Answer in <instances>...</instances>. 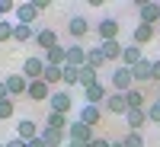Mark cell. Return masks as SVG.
I'll return each mask as SVG.
<instances>
[{
  "label": "cell",
  "instance_id": "cell-1",
  "mask_svg": "<svg viewBox=\"0 0 160 147\" xmlns=\"http://www.w3.org/2000/svg\"><path fill=\"white\" fill-rule=\"evenodd\" d=\"M109 90L112 93H128V90H135V77H131V67H118L109 74Z\"/></svg>",
  "mask_w": 160,
  "mask_h": 147
},
{
  "label": "cell",
  "instance_id": "cell-2",
  "mask_svg": "<svg viewBox=\"0 0 160 147\" xmlns=\"http://www.w3.org/2000/svg\"><path fill=\"white\" fill-rule=\"evenodd\" d=\"M3 86L10 93V99H16V96H26V93H29V80H26L22 74H7L3 77Z\"/></svg>",
  "mask_w": 160,
  "mask_h": 147
},
{
  "label": "cell",
  "instance_id": "cell-3",
  "mask_svg": "<svg viewBox=\"0 0 160 147\" xmlns=\"http://www.w3.org/2000/svg\"><path fill=\"white\" fill-rule=\"evenodd\" d=\"M118 29H122V26H118L115 16H106V19L96 22V35H99V42H115V38H118Z\"/></svg>",
  "mask_w": 160,
  "mask_h": 147
},
{
  "label": "cell",
  "instance_id": "cell-4",
  "mask_svg": "<svg viewBox=\"0 0 160 147\" xmlns=\"http://www.w3.org/2000/svg\"><path fill=\"white\" fill-rule=\"evenodd\" d=\"M109 93H112V90L99 80V83H93V86L83 90V102H87V105H102L106 99H109Z\"/></svg>",
  "mask_w": 160,
  "mask_h": 147
},
{
  "label": "cell",
  "instance_id": "cell-5",
  "mask_svg": "<svg viewBox=\"0 0 160 147\" xmlns=\"http://www.w3.org/2000/svg\"><path fill=\"white\" fill-rule=\"evenodd\" d=\"M68 141H80V144H93L96 141V135H93V128L90 125H83V122H71V128H68Z\"/></svg>",
  "mask_w": 160,
  "mask_h": 147
},
{
  "label": "cell",
  "instance_id": "cell-6",
  "mask_svg": "<svg viewBox=\"0 0 160 147\" xmlns=\"http://www.w3.org/2000/svg\"><path fill=\"white\" fill-rule=\"evenodd\" d=\"M45 67H48V64H45V58H26V64H22V77L26 80H29V83H32V80H42L45 77Z\"/></svg>",
  "mask_w": 160,
  "mask_h": 147
},
{
  "label": "cell",
  "instance_id": "cell-7",
  "mask_svg": "<svg viewBox=\"0 0 160 147\" xmlns=\"http://www.w3.org/2000/svg\"><path fill=\"white\" fill-rule=\"evenodd\" d=\"M87 58H90V48H83L80 42H71L68 45V67H87Z\"/></svg>",
  "mask_w": 160,
  "mask_h": 147
},
{
  "label": "cell",
  "instance_id": "cell-8",
  "mask_svg": "<svg viewBox=\"0 0 160 147\" xmlns=\"http://www.w3.org/2000/svg\"><path fill=\"white\" fill-rule=\"evenodd\" d=\"M48 102H51V112H61V115H71V109H74V99L68 90H55Z\"/></svg>",
  "mask_w": 160,
  "mask_h": 147
},
{
  "label": "cell",
  "instance_id": "cell-9",
  "mask_svg": "<svg viewBox=\"0 0 160 147\" xmlns=\"http://www.w3.org/2000/svg\"><path fill=\"white\" fill-rule=\"evenodd\" d=\"M77 122H83V125H90V128H96L99 122H102V105H80L77 109Z\"/></svg>",
  "mask_w": 160,
  "mask_h": 147
},
{
  "label": "cell",
  "instance_id": "cell-10",
  "mask_svg": "<svg viewBox=\"0 0 160 147\" xmlns=\"http://www.w3.org/2000/svg\"><path fill=\"white\" fill-rule=\"evenodd\" d=\"M138 22H144V26H160V3L144 0V3L138 7Z\"/></svg>",
  "mask_w": 160,
  "mask_h": 147
},
{
  "label": "cell",
  "instance_id": "cell-11",
  "mask_svg": "<svg viewBox=\"0 0 160 147\" xmlns=\"http://www.w3.org/2000/svg\"><path fill=\"white\" fill-rule=\"evenodd\" d=\"M154 35H157V26H144V22H138L135 29H131V45L144 48L148 42H154Z\"/></svg>",
  "mask_w": 160,
  "mask_h": 147
},
{
  "label": "cell",
  "instance_id": "cell-12",
  "mask_svg": "<svg viewBox=\"0 0 160 147\" xmlns=\"http://www.w3.org/2000/svg\"><path fill=\"white\" fill-rule=\"evenodd\" d=\"M51 93H55V90H51L45 80H32V83H29V93H26V99H32V102H48Z\"/></svg>",
  "mask_w": 160,
  "mask_h": 147
},
{
  "label": "cell",
  "instance_id": "cell-13",
  "mask_svg": "<svg viewBox=\"0 0 160 147\" xmlns=\"http://www.w3.org/2000/svg\"><path fill=\"white\" fill-rule=\"evenodd\" d=\"M38 135H42V128H38L32 118H19V122H16V138H19V141L29 144V141H35Z\"/></svg>",
  "mask_w": 160,
  "mask_h": 147
},
{
  "label": "cell",
  "instance_id": "cell-14",
  "mask_svg": "<svg viewBox=\"0 0 160 147\" xmlns=\"http://www.w3.org/2000/svg\"><path fill=\"white\" fill-rule=\"evenodd\" d=\"M90 29H93V26L87 22V16H80V13L68 19V32H71V38H74V42H80V38H83Z\"/></svg>",
  "mask_w": 160,
  "mask_h": 147
},
{
  "label": "cell",
  "instance_id": "cell-15",
  "mask_svg": "<svg viewBox=\"0 0 160 147\" xmlns=\"http://www.w3.org/2000/svg\"><path fill=\"white\" fill-rule=\"evenodd\" d=\"M102 109L112 112V115H125V112H128V99H125V93H109V99L102 102Z\"/></svg>",
  "mask_w": 160,
  "mask_h": 147
},
{
  "label": "cell",
  "instance_id": "cell-16",
  "mask_svg": "<svg viewBox=\"0 0 160 147\" xmlns=\"http://www.w3.org/2000/svg\"><path fill=\"white\" fill-rule=\"evenodd\" d=\"M35 45L42 48V51H51V48L58 45V32L51 29V26H42V29L35 32Z\"/></svg>",
  "mask_w": 160,
  "mask_h": 147
},
{
  "label": "cell",
  "instance_id": "cell-17",
  "mask_svg": "<svg viewBox=\"0 0 160 147\" xmlns=\"http://www.w3.org/2000/svg\"><path fill=\"white\" fill-rule=\"evenodd\" d=\"M131 77H135V83H151L154 80V61L144 58L141 64H135V67H131Z\"/></svg>",
  "mask_w": 160,
  "mask_h": 147
},
{
  "label": "cell",
  "instance_id": "cell-18",
  "mask_svg": "<svg viewBox=\"0 0 160 147\" xmlns=\"http://www.w3.org/2000/svg\"><path fill=\"white\" fill-rule=\"evenodd\" d=\"M125 122H128V131H141L144 125H148V109H128Z\"/></svg>",
  "mask_w": 160,
  "mask_h": 147
},
{
  "label": "cell",
  "instance_id": "cell-19",
  "mask_svg": "<svg viewBox=\"0 0 160 147\" xmlns=\"http://www.w3.org/2000/svg\"><path fill=\"white\" fill-rule=\"evenodd\" d=\"M13 13H16V22H22V26H32V22L38 19V10H35V3H19Z\"/></svg>",
  "mask_w": 160,
  "mask_h": 147
},
{
  "label": "cell",
  "instance_id": "cell-20",
  "mask_svg": "<svg viewBox=\"0 0 160 147\" xmlns=\"http://www.w3.org/2000/svg\"><path fill=\"white\" fill-rule=\"evenodd\" d=\"M45 64H51V67H68V48L55 45L51 51H45Z\"/></svg>",
  "mask_w": 160,
  "mask_h": 147
},
{
  "label": "cell",
  "instance_id": "cell-21",
  "mask_svg": "<svg viewBox=\"0 0 160 147\" xmlns=\"http://www.w3.org/2000/svg\"><path fill=\"white\" fill-rule=\"evenodd\" d=\"M38 138H42L48 147H64V144H68V135H64V131H55V128H42V135H38Z\"/></svg>",
  "mask_w": 160,
  "mask_h": 147
},
{
  "label": "cell",
  "instance_id": "cell-22",
  "mask_svg": "<svg viewBox=\"0 0 160 147\" xmlns=\"http://www.w3.org/2000/svg\"><path fill=\"white\" fill-rule=\"evenodd\" d=\"M141 61H144V51L138 45H125V51H122V67H135V64H141Z\"/></svg>",
  "mask_w": 160,
  "mask_h": 147
},
{
  "label": "cell",
  "instance_id": "cell-23",
  "mask_svg": "<svg viewBox=\"0 0 160 147\" xmlns=\"http://www.w3.org/2000/svg\"><path fill=\"white\" fill-rule=\"evenodd\" d=\"M45 125L68 135V128H71V115H61V112H51V109H48V122H45Z\"/></svg>",
  "mask_w": 160,
  "mask_h": 147
},
{
  "label": "cell",
  "instance_id": "cell-24",
  "mask_svg": "<svg viewBox=\"0 0 160 147\" xmlns=\"http://www.w3.org/2000/svg\"><path fill=\"white\" fill-rule=\"evenodd\" d=\"M35 26H22V22H16V32H13V42H19V45H26V42H35Z\"/></svg>",
  "mask_w": 160,
  "mask_h": 147
},
{
  "label": "cell",
  "instance_id": "cell-25",
  "mask_svg": "<svg viewBox=\"0 0 160 147\" xmlns=\"http://www.w3.org/2000/svg\"><path fill=\"white\" fill-rule=\"evenodd\" d=\"M99 45H102V55H106V61H122V51H125V45L118 42V38H115V42H99Z\"/></svg>",
  "mask_w": 160,
  "mask_h": 147
},
{
  "label": "cell",
  "instance_id": "cell-26",
  "mask_svg": "<svg viewBox=\"0 0 160 147\" xmlns=\"http://www.w3.org/2000/svg\"><path fill=\"white\" fill-rule=\"evenodd\" d=\"M125 99H128V109H148V96H144V90H128L125 93Z\"/></svg>",
  "mask_w": 160,
  "mask_h": 147
},
{
  "label": "cell",
  "instance_id": "cell-27",
  "mask_svg": "<svg viewBox=\"0 0 160 147\" xmlns=\"http://www.w3.org/2000/svg\"><path fill=\"white\" fill-rule=\"evenodd\" d=\"M102 64H109V61H106V55H102V45H96V48H90V58H87V67H93V71H102Z\"/></svg>",
  "mask_w": 160,
  "mask_h": 147
},
{
  "label": "cell",
  "instance_id": "cell-28",
  "mask_svg": "<svg viewBox=\"0 0 160 147\" xmlns=\"http://www.w3.org/2000/svg\"><path fill=\"white\" fill-rule=\"evenodd\" d=\"M77 77H80V86H93V83H99V71H93V67H80L77 71Z\"/></svg>",
  "mask_w": 160,
  "mask_h": 147
},
{
  "label": "cell",
  "instance_id": "cell-29",
  "mask_svg": "<svg viewBox=\"0 0 160 147\" xmlns=\"http://www.w3.org/2000/svg\"><path fill=\"white\" fill-rule=\"evenodd\" d=\"M45 83L48 86H55V83H64V67H51V64H48V67H45Z\"/></svg>",
  "mask_w": 160,
  "mask_h": 147
},
{
  "label": "cell",
  "instance_id": "cell-30",
  "mask_svg": "<svg viewBox=\"0 0 160 147\" xmlns=\"http://www.w3.org/2000/svg\"><path fill=\"white\" fill-rule=\"evenodd\" d=\"M13 32H16V22H10V19L0 22V42H13Z\"/></svg>",
  "mask_w": 160,
  "mask_h": 147
},
{
  "label": "cell",
  "instance_id": "cell-31",
  "mask_svg": "<svg viewBox=\"0 0 160 147\" xmlns=\"http://www.w3.org/2000/svg\"><path fill=\"white\" fill-rule=\"evenodd\" d=\"M13 112H16V102H13V99H0V122L13 118Z\"/></svg>",
  "mask_w": 160,
  "mask_h": 147
},
{
  "label": "cell",
  "instance_id": "cell-32",
  "mask_svg": "<svg viewBox=\"0 0 160 147\" xmlns=\"http://www.w3.org/2000/svg\"><path fill=\"white\" fill-rule=\"evenodd\" d=\"M122 141H125V147H144V135L141 131H128Z\"/></svg>",
  "mask_w": 160,
  "mask_h": 147
},
{
  "label": "cell",
  "instance_id": "cell-33",
  "mask_svg": "<svg viewBox=\"0 0 160 147\" xmlns=\"http://www.w3.org/2000/svg\"><path fill=\"white\" fill-rule=\"evenodd\" d=\"M64 86H80V77H77V67H64Z\"/></svg>",
  "mask_w": 160,
  "mask_h": 147
},
{
  "label": "cell",
  "instance_id": "cell-34",
  "mask_svg": "<svg viewBox=\"0 0 160 147\" xmlns=\"http://www.w3.org/2000/svg\"><path fill=\"white\" fill-rule=\"evenodd\" d=\"M148 122L160 125V102H157V99H154V102H148Z\"/></svg>",
  "mask_w": 160,
  "mask_h": 147
},
{
  "label": "cell",
  "instance_id": "cell-35",
  "mask_svg": "<svg viewBox=\"0 0 160 147\" xmlns=\"http://www.w3.org/2000/svg\"><path fill=\"white\" fill-rule=\"evenodd\" d=\"M3 144H7V147H26V141H19V138H16V135H13V138H10V141H3Z\"/></svg>",
  "mask_w": 160,
  "mask_h": 147
},
{
  "label": "cell",
  "instance_id": "cell-36",
  "mask_svg": "<svg viewBox=\"0 0 160 147\" xmlns=\"http://www.w3.org/2000/svg\"><path fill=\"white\" fill-rule=\"evenodd\" d=\"M10 10H16V7H13V3H10V0H0V13H3V16H7V13H10Z\"/></svg>",
  "mask_w": 160,
  "mask_h": 147
},
{
  "label": "cell",
  "instance_id": "cell-37",
  "mask_svg": "<svg viewBox=\"0 0 160 147\" xmlns=\"http://www.w3.org/2000/svg\"><path fill=\"white\" fill-rule=\"evenodd\" d=\"M90 147H112V141H106V138H96V141H93Z\"/></svg>",
  "mask_w": 160,
  "mask_h": 147
},
{
  "label": "cell",
  "instance_id": "cell-38",
  "mask_svg": "<svg viewBox=\"0 0 160 147\" xmlns=\"http://www.w3.org/2000/svg\"><path fill=\"white\" fill-rule=\"evenodd\" d=\"M32 3H35V10H38V13H45V10H48V0H32Z\"/></svg>",
  "mask_w": 160,
  "mask_h": 147
},
{
  "label": "cell",
  "instance_id": "cell-39",
  "mask_svg": "<svg viewBox=\"0 0 160 147\" xmlns=\"http://www.w3.org/2000/svg\"><path fill=\"white\" fill-rule=\"evenodd\" d=\"M26 147H48V144H45L42 138H35V141H29V144H26Z\"/></svg>",
  "mask_w": 160,
  "mask_h": 147
},
{
  "label": "cell",
  "instance_id": "cell-40",
  "mask_svg": "<svg viewBox=\"0 0 160 147\" xmlns=\"http://www.w3.org/2000/svg\"><path fill=\"white\" fill-rule=\"evenodd\" d=\"M154 80H160V58H154Z\"/></svg>",
  "mask_w": 160,
  "mask_h": 147
},
{
  "label": "cell",
  "instance_id": "cell-41",
  "mask_svg": "<svg viewBox=\"0 0 160 147\" xmlns=\"http://www.w3.org/2000/svg\"><path fill=\"white\" fill-rule=\"evenodd\" d=\"M0 99H10V93H7V86L0 83Z\"/></svg>",
  "mask_w": 160,
  "mask_h": 147
},
{
  "label": "cell",
  "instance_id": "cell-42",
  "mask_svg": "<svg viewBox=\"0 0 160 147\" xmlns=\"http://www.w3.org/2000/svg\"><path fill=\"white\" fill-rule=\"evenodd\" d=\"M112 147H125V141H112Z\"/></svg>",
  "mask_w": 160,
  "mask_h": 147
},
{
  "label": "cell",
  "instance_id": "cell-43",
  "mask_svg": "<svg viewBox=\"0 0 160 147\" xmlns=\"http://www.w3.org/2000/svg\"><path fill=\"white\" fill-rule=\"evenodd\" d=\"M0 22H3V13H0Z\"/></svg>",
  "mask_w": 160,
  "mask_h": 147
},
{
  "label": "cell",
  "instance_id": "cell-44",
  "mask_svg": "<svg viewBox=\"0 0 160 147\" xmlns=\"http://www.w3.org/2000/svg\"><path fill=\"white\" fill-rule=\"evenodd\" d=\"M0 147H7V144H3V141H0Z\"/></svg>",
  "mask_w": 160,
  "mask_h": 147
},
{
  "label": "cell",
  "instance_id": "cell-45",
  "mask_svg": "<svg viewBox=\"0 0 160 147\" xmlns=\"http://www.w3.org/2000/svg\"><path fill=\"white\" fill-rule=\"evenodd\" d=\"M157 35H160V26H157Z\"/></svg>",
  "mask_w": 160,
  "mask_h": 147
},
{
  "label": "cell",
  "instance_id": "cell-46",
  "mask_svg": "<svg viewBox=\"0 0 160 147\" xmlns=\"http://www.w3.org/2000/svg\"><path fill=\"white\" fill-rule=\"evenodd\" d=\"M157 102H160V93H157Z\"/></svg>",
  "mask_w": 160,
  "mask_h": 147
},
{
  "label": "cell",
  "instance_id": "cell-47",
  "mask_svg": "<svg viewBox=\"0 0 160 147\" xmlns=\"http://www.w3.org/2000/svg\"><path fill=\"white\" fill-rule=\"evenodd\" d=\"M0 83H3V77H0Z\"/></svg>",
  "mask_w": 160,
  "mask_h": 147
}]
</instances>
